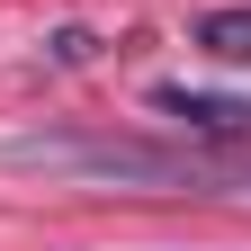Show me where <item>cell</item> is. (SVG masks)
<instances>
[{"label": "cell", "instance_id": "obj_1", "mask_svg": "<svg viewBox=\"0 0 251 251\" xmlns=\"http://www.w3.org/2000/svg\"><path fill=\"white\" fill-rule=\"evenodd\" d=\"M152 108H162L171 126H188V135H206V144H251V108H242V99H206V90L162 81V90H152Z\"/></svg>", "mask_w": 251, "mask_h": 251}, {"label": "cell", "instance_id": "obj_2", "mask_svg": "<svg viewBox=\"0 0 251 251\" xmlns=\"http://www.w3.org/2000/svg\"><path fill=\"white\" fill-rule=\"evenodd\" d=\"M198 45L215 63H233V72H251V9H206L198 18Z\"/></svg>", "mask_w": 251, "mask_h": 251}]
</instances>
